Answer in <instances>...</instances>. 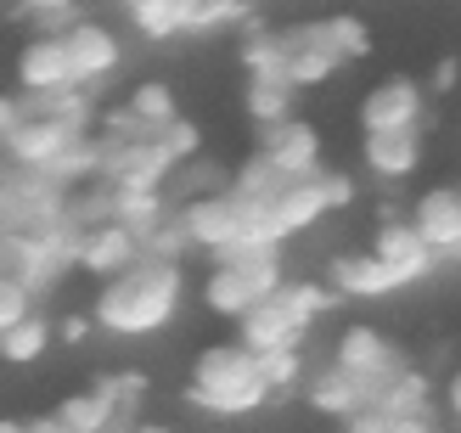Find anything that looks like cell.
I'll list each match as a JSON object with an SVG mask.
<instances>
[{
    "instance_id": "277c9868",
    "label": "cell",
    "mask_w": 461,
    "mask_h": 433,
    "mask_svg": "<svg viewBox=\"0 0 461 433\" xmlns=\"http://www.w3.org/2000/svg\"><path fill=\"white\" fill-rule=\"evenodd\" d=\"M332 366H338L343 377H349V383H360L366 400H377V394H383V389H388V383H394L400 372H411V360L400 355L394 338H383L377 327L355 321V327H343V332H338Z\"/></svg>"
},
{
    "instance_id": "b9f144b4",
    "label": "cell",
    "mask_w": 461,
    "mask_h": 433,
    "mask_svg": "<svg viewBox=\"0 0 461 433\" xmlns=\"http://www.w3.org/2000/svg\"><path fill=\"white\" fill-rule=\"evenodd\" d=\"M130 433H175V428H164V422H135Z\"/></svg>"
},
{
    "instance_id": "d6986e66",
    "label": "cell",
    "mask_w": 461,
    "mask_h": 433,
    "mask_svg": "<svg viewBox=\"0 0 461 433\" xmlns=\"http://www.w3.org/2000/svg\"><path fill=\"white\" fill-rule=\"evenodd\" d=\"M293 102H298V85L287 74H259V79H248V90H242V107H248V119L259 124V130L287 124L293 119Z\"/></svg>"
},
{
    "instance_id": "8992f818",
    "label": "cell",
    "mask_w": 461,
    "mask_h": 433,
    "mask_svg": "<svg viewBox=\"0 0 461 433\" xmlns=\"http://www.w3.org/2000/svg\"><path fill=\"white\" fill-rule=\"evenodd\" d=\"M17 74V96H57V90H79L74 85V57H68V34H29L12 62Z\"/></svg>"
},
{
    "instance_id": "f35d334b",
    "label": "cell",
    "mask_w": 461,
    "mask_h": 433,
    "mask_svg": "<svg viewBox=\"0 0 461 433\" xmlns=\"http://www.w3.org/2000/svg\"><path fill=\"white\" fill-rule=\"evenodd\" d=\"M456 85H461V62H456V57H445L439 68H433V90L445 96V90H456Z\"/></svg>"
},
{
    "instance_id": "7402d4cb",
    "label": "cell",
    "mask_w": 461,
    "mask_h": 433,
    "mask_svg": "<svg viewBox=\"0 0 461 433\" xmlns=\"http://www.w3.org/2000/svg\"><path fill=\"white\" fill-rule=\"evenodd\" d=\"M366 405H372V400H366V389H360V383H349L338 366H327V372H315V377H310V411H321V417H343V422H349L355 411H366Z\"/></svg>"
},
{
    "instance_id": "e575fe53",
    "label": "cell",
    "mask_w": 461,
    "mask_h": 433,
    "mask_svg": "<svg viewBox=\"0 0 461 433\" xmlns=\"http://www.w3.org/2000/svg\"><path fill=\"white\" fill-rule=\"evenodd\" d=\"M343 433H394V417H383L377 405H366V411H355L343 422Z\"/></svg>"
},
{
    "instance_id": "ffe728a7",
    "label": "cell",
    "mask_w": 461,
    "mask_h": 433,
    "mask_svg": "<svg viewBox=\"0 0 461 433\" xmlns=\"http://www.w3.org/2000/svg\"><path fill=\"white\" fill-rule=\"evenodd\" d=\"M203 0H135L130 6V29L141 40H175V34H192V17H197Z\"/></svg>"
},
{
    "instance_id": "d590c367",
    "label": "cell",
    "mask_w": 461,
    "mask_h": 433,
    "mask_svg": "<svg viewBox=\"0 0 461 433\" xmlns=\"http://www.w3.org/2000/svg\"><path fill=\"white\" fill-rule=\"evenodd\" d=\"M321 180H327V197H332V209H349V203H355V180L343 175V169H321Z\"/></svg>"
},
{
    "instance_id": "5b68a950",
    "label": "cell",
    "mask_w": 461,
    "mask_h": 433,
    "mask_svg": "<svg viewBox=\"0 0 461 433\" xmlns=\"http://www.w3.org/2000/svg\"><path fill=\"white\" fill-rule=\"evenodd\" d=\"M79 141H85V130H74V124L23 119L17 135H6V141H0V164H6V169H23V175H51Z\"/></svg>"
},
{
    "instance_id": "9a60e30c",
    "label": "cell",
    "mask_w": 461,
    "mask_h": 433,
    "mask_svg": "<svg viewBox=\"0 0 461 433\" xmlns=\"http://www.w3.org/2000/svg\"><path fill=\"white\" fill-rule=\"evenodd\" d=\"M360 164L372 169L377 180H405V175H417V164H422V130H383V135H366V141H360Z\"/></svg>"
},
{
    "instance_id": "484cf974",
    "label": "cell",
    "mask_w": 461,
    "mask_h": 433,
    "mask_svg": "<svg viewBox=\"0 0 461 433\" xmlns=\"http://www.w3.org/2000/svg\"><path fill=\"white\" fill-rule=\"evenodd\" d=\"M276 304H282V310L293 315V321L310 332V321H315V315H327V310L338 304V293H332L327 282H282V293H276Z\"/></svg>"
},
{
    "instance_id": "836d02e7",
    "label": "cell",
    "mask_w": 461,
    "mask_h": 433,
    "mask_svg": "<svg viewBox=\"0 0 461 433\" xmlns=\"http://www.w3.org/2000/svg\"><path fill=\"white\" fill-rule=\"evenodd\" d=\"M29 119V107H23V96L17 90H0V141H6V135H17V124Z\"/></svg>"
},
{
    "instance_id": "7a4b0ae2",
    "label": "cell",
    "mask_w": 461,
    "mask_h": 433,
    "mask_svg": "<svg viewBox=\"0 0 461 433\" xmlns=\"http://www.w3.org/2000/svg\"><path fill=\"white\" fill-rule=\"evenodd\" d=\"M270 377L259 366V355L242 349L237 338L225 344H203L186 377V405L203 417H253L270 405Z\"/></svg>"
},
{
    "instance_id": "ba28073f",
    "label": "cell",
    "mask_w": 461,
    "mask_h": 433,
    "mask_svg": "<svg viewBox=\"0 0 461 433\" xmlns=\"http://www.w3.org/2000/svg\"><path fill=\"white\" fill-rule=\"evenodd\" d=\"M141 259H147L141 237H135L130 225L107 220V225H90V231L79 237V259H74V270H85V276H96V287H102V282L124 276V270H130V265H141Z\"/></svg>"
},
{
    "instance_id": "4fadbf2b",
    "label": "cell",
    "mask_w": 461,
    "mask_h": 433,
    "mask_svg": "<svg viewBox=\"0 0 461 433\" xmlns=\"http://www.w3.org/2000/svg\"><path fill=\"white\" fill-rule=\"evenodd\" d=\"M411 225L422 231L433 254H461V186H433L417 197Z\"/></svg>"
},
{
    "instance_id": "ee69618b",
    "label": "cell",
    "mask_w": 461,
    "mask_h": 433,
    "mask_svg": "<svg viewBox=\"0 0 461 433\" xmlns=\"http://www.w3.org/2000/svg\"><path fill=\"white\" fill-rule=\"evenodd\" d=\"M113 6H124V12H130V6H135V0H113Z\"/></svg>"
},
{
    "instance_id": "603a6c76",
    "label": "cell",
    "mask_w": 461,
    "mask_h": 433,
    "mask_svg": "<svg viewBox=\"0 0 461 433\" xmlns=\"http://www.w3.org/2000/svg\"><path fill=\"white\" fill-rule=\"evenodd\" d=\"M51 344H57V321L34 310L23 327H12L6 338H0V360H6V366H34V360L51 355Z\"/></svg>"
},
{
    "instance_id": "5bb4252c",
    "label": "cell",
    "mask_w": 461,
    "mask_h": 433,
    "mask_svg": "<svg viewBox=\"0 0 461 433\" xmlns=\"http://www.w3.org/2000/svg\"><path fill=\"white\" fill-rule=\"evenodd\" d=\"M327 287L338 293V299H388V293L405 287V282L377 254H338L327 265Z\"/></svg>"
},
{
    "instance_id": "ab89813d",
    "label": "cell",
    "mask_w": 461,
    "mask_h": 433,
    "mask_svg": "<svg viewBox=\"0 0 461 433\" xmlns=\"http://www.w3.org/2000/svg\"><path fill=\"white\" fill-rule=\"evenodd\" d=\"M394 433H433V417H394Z\"/></svg>"
},
{
    "instance_id": "8fae6325",
    "label": "cell",
    "mask_w": 461,
    "mask_h": 433,
    "mask_svg": "<svg viewBox=\"0 0 461 433\" xmlns=\"http://www.w3.org/2000/svg\"><path fill=\"white\" fill-rule=\"evenodd\" d=\"M327 214H332V197H327V180H321V175L293 180L276 203H265V220H270V231L282 242L298 237V231H310V225H321Z\"/></svg>"
},
{
    "instance_id": "7bdbcfd3",
    "label": "cell",
    "mask_w": 461,
    "mask_h": 433,
    "mask_svg": "<svg viewBox=\"0 0 461 433\" xmlns=\"http://www.w3.org/2000/svg\"><path fill=\"white\" fill-rule=\"evenodd\" d=\"M0 433H29V422H12V417H0Z\"/></svg>"
},
{
    "instance_id": "cb8c5ba5",
    "label": "cell",
    "mask_w": 461,
    "mask_h": 433,
    "mask_svg": "<svg viewBox=\"0 0 461 433\" xmlns=\"http://www.w3.org/2000/svg\"><path fill=\"white\" fill-rule=\"evenodd\" d=\"M287 186H293V180H287L282 169H276L265 152H253L248 164H237V169H230V192H237L242 203H253V209H265V203H276V197H282Z\"/></svg>"
},
{
    "instance_id": "83f0119b",
    "label": "cell",
    "mask_w": 461,
    "mask_h": 433,
    "mask_svg": "<svg viewBox=\"0 0 461 433\" xmlns=\"http://www.w3.org/2000/svg\"><path fill=\"white\" fill-rule=\"evenodd\" d=\"M242 68H248V79H259V74H287V34L253 29V34L242 40Z\"/></svg>"
},
{
    "instance_id": "f1b7e54d",
    "label": "cell",
    "mask_w": 461,
    "mask_h": 433,
    "mask_svg": "<svg viewBox=\"0 0 461 433\" xmlns=\"http://www.w3.org/2000/svg\"><path fill=\"white\" fill-rule=\"evenodd\" d=\"M175 192H180V203L220 197V192H230V169H220L214 158H192L186 169H175Z\"/></svg>"
},
{
    "instance_id": "3957f363",
    "label": "cell",
    "mask_w": 461,
    "mask_h": 433,
    "mask_svg": "<svg viewBox=\"0 0 461 433\" xmlns=\"http://www.w3.org/2000/svg\"><path fill=\"white\" fill-rule=\"evenodd\" d=\"M282 282H287L282 248H230L203 276V310L225 315V321H248L259 304L282 293Z\"/></svg>"
},
{
    "instance_id": "d4e9b609",
    "label": "cell",
    "mask_w": 461,
    "mask_h": 433,
    "mask_svg": "<svg viewBox=\"0 0 461 433\" xmlns=\"http://www.w3.org/2000/svg\"><path fill=\"white\" fill-rule=\"evenodd\" d=\"M287 34V79L298 85V90H310V85H327L332 74H338V57H327V51H321V45H310L304 34H298V29H282Z\"/></svg>"
},
{
    "instance_id": "9c48e42d",
    "label": "cell",
    "mask_w": 461,
    "mask_h": 433,
    "mask_svg": "<svg viewBox=\"0 0 461 433\" xmlns=\"http://www.w3.org/2000/svg\"><path fill=\"white\" fill-rule=\"evenodd\" d=\"M68 57H74V85L90 90V85H107L113 74L124 68V40L96 17H79L68 29Z\"/></svg>"
},
{
    "instance_id": "d6a6232c",
    "label": "cell",
    "mask_w": 461,
    "mask_h": 433,
    "mask_svg": "<svg viewBox=\"0 0 461 433\" xmlns=\"http://www.w3.org/2000/svg\"><path fill=\"white\" fill-rule=\"evenodd\" d=\"M158 141L169 147V158H175L180 169H186L192 158H203V135H197V124H192V119H180V124H169L164 135H158Z\"/></svg>"
},
{
    "instance_id": "30bf717a",
    "label": "cell",
    "mask_w": 461,
    "mask_h": 433,
    "mask_svg": "<svg viewBox=\"0 0 461 433\" xmlns=\"http://www.w3.org/2000/svg\"><path fill=\"white\" fill-rule=\"evenodd\" d=\"M259 152H265L287 180L321 175V130H315L310 119H287V124H276V130H259Z\"/></svg>"
},
{
    "instance_id": "f546056e",
    "label": "cell",
    "mask_w": 461,
    "mask_h": 433,
    "mask_svg": "<svg viewBox=\"0 0 461 433\" xmlns=\"http://www.w3.org/2000/svg\"><path fill=\"white\" fill-rule=\"evenodd\" d=\"M34 287H23L17 276H12V270H0V338H6L12 327H23V321H29V315H34Z\"/></svg>"
},
{
    "instance_id": "1f68e13d",
    "label": "cell",
    "mask_w": 461,
    "mask_h": 433,
    "mask_svg": "<svg viewBox=\"0 0 461 433\" xmlns=\"http://www.w3.org/2000/svg\"><path fill=\"white\" fill-rule=\"evenodd\" d=\"M259 366L270 377V389L282 394V389H293V383L304 377V355H298V349H276V355H259Z\"/></svg>"
},
{
    "instance_id": "44dd1931",
    "label": "cell",
    "mask_w": 461,
    "mask_h": 433,
    "mask_svg": "<svg viewBox=\"0 0 461 433\" xmlns=\"http://www.w3.org/2000/svg\"><path fill=\"white\" fill-rule=\"evenodd\" d=\"M124 113H130V124H135V130H147V135H164L169 124H180L175 85H164V79H141V85L130 90Z\"/></svg>"
},
{
    "instance_id": "8d00e7d4",
    "label": "cell",
    "mask_w": 461,
    "mask_h": 433,
    "mask_svg": "<svg viewBox=\"0 0 461 433\" xmlns=\"http://www.w3.org/2000/svg\"><path fill=\"white\" fill-rule=\"evenodd\" d=\"M90 332H96V321H90V310H79V315H62V321H57V338H62V344H85Z\"/></svg>"
},
{
    "instance_id": "7c38bea8",
    "label": "cell",
    "mask_w": 461,
    "mask_h": 433,
    "mask_svg": "<svg viewBox=\"0 0 461 433\" xmlns=\"http://www.w3.org/2000/svg\"><path fill=\"white\" fill-rule=\"evenodd\" d=\"M372 254L394 270V276L411 287V282H422V276H433V248L422 242V231L411 220H394V225H377V237H372Z\"/></svg>"
},
{
    "instance_id": "52a82bcc",
    "label": "cell",
    "mask_w": 461,
    "mask_h": 433,
    "mask_svg": "<svg viewBox=\"0 0 461 433\" xmlns=\"http://www.w3.org/2000/svg\"><path fill=\"white\" fill-rule=\"evenodd\" d=\"M360 130L383 135V130H422V85L411 74H388L366 90L360 102Z\"/></svg>"
},
{
    "instance_id": "e0dca14e",
    "label": "cell",
    "mask_w": 461,
    "mask_h": 433,
    "mask_svg": "<svg viewBox=\"0 0 461 433\" xmlns=\"http://www.w3.org/2000/svg\"><path fill=\"white\" fill-rule=\"evenodd\" d=\"M237 344L242 349H253V355H276V349H298L304 344V327L293 321V315L282 310V304H259L248 315V321H237Z\"/></svg>"
},
{
    "instance_id": "4316f807",
    "label": "cell",
    "mask_w": 461,
    "mask_h": 433,
    "mask_svg": "<svg viewBox=\"0 0 461 433\" xmlns=\"http://www.w3.org/2000/svg\"><path fill=\"white\" fill-rule=\"evenodd\" d=\"M372 405H377L383 417H428V377L411 366V372H400L394 383H388Z\"/></svg>"
},
{
    "instance_id": "74e56055",
    "label": "cell",
    "mask_w": 461,
    "mask_h": 433,
    "mask_svg": "<svg viewBox=\"0 0 461 433\" xmlns=\"http://www.w3.org/2000/svg\"><path fill=\"white\" fill-rule=\"evenodd\" d=\"M102 389H107L113 400H119V405H130V400H141V389H147V383L135 377V372H119V377H102Z\"/></svg>"
},
{
    "instance_id": "4dcf8cb0",
    "label": "cell",
    "mask_w": 461,
    "mask_h": 433,
    "mask_svg": "<svg viewBox=\"0 0 461 433\" xmlns=\"http://www.w3.org/2000/svg\"><path fill=\"white\" fill-rule=\"evenodd\" d=\"M230 23H248V0H203L192 17V34H214V29H230Z\"/></svg>"
},
{
    "instance_id": "2e32d148",
    "label": "cell",
    "mask_w": 461,
    "mask_h": 433,
    "mask_svg": "<svg viewBox=\"0 0 461 433\" xmlns=\"http://www.w3.org/2000/svg\"><path fill=\"white\" fill-rule=\"evenodd\" d=\"M51 417L62 422V433H119L124 405L113 400L102 383H90V389H74V394H68Z\"/></svg>"
},
{
    "instance_id": "60d3db41",
    "label": "cell",
    "mask_w": 461,
    "mask_h": 433,
    "mask_svg": "<svg viewBox=\"0 0 461 433\" xmlns=\"http://www.w3.org/2000/svg\"><path fill=\"white\" fill-rule=\"evenodd\" d=\"M445 400H450V411H456V422H461V366H456V377H450V389H445Z\"/></svg>"
},
{
    "instance_id": "6da1fadb",
    "label": "cell",
    "mask_w": 461,
    "mask_h": 433,
    "mask_svg": "<svg viewBox=\"0 0 461 433\" xmlns=\"http://www.w3.org/2000/svg\"><path fill=\"white\" fill-rule=\"evenodd\" d=\"M180 304H186V270H180L175 259H141L130 265L124 276H113L96 287V299H90V321H96V332L107 338H152L164 332Z\"/></svg>"
},
{
    "instance_id": "ac0fdd59",
    "label": "cell",
    "mask_w": 461,
    "mask_h": 433,
    "mask_svg": "<svg viewBox=\"0 0 461 433\" xmlns=\"http://www.w3.org/2000/svg\"><path fill=\"white\" fill-rule=\"evenodd\" d=\"M304 34L310 45H321L327 57H338V62H360L366 51H372V29H366L360 17H349V12H338V17H315V23H304Z\"/></svg>"
}]
</instances>
